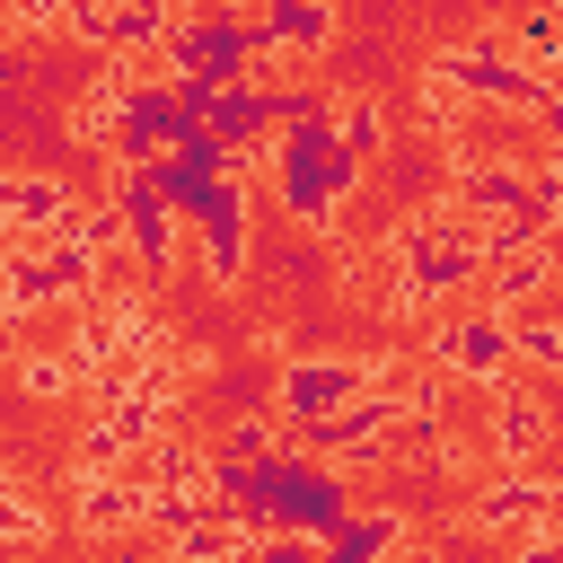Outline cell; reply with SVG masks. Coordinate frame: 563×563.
<instances>
[{"mask_svg": "<svg viewBox=\"0 0 563 563\" xmlns=\"http://www.w3.org/2000/svg\"><path fill=\"white\" fill-rule=\"evenodd\" d=\"M493 396H501V422H493V466H528V457L545 449V431H554V405H545V396H510V378H493Z\"/></svg>", "mask_w": 563, "mask_h": 563, "instance_id": "9c48e42d", "label": "cell"}, {"mask_svg": "<svg viewBox=\"0 0 563 563\" xmlns=\"http://www.w3.org/2000/svg\"><path fill=\"white\" fill-rule=\"evenodd\" d=\"M325 545H334V554H352V563H361V554H387V545H405V519H396V510H361V519H352V510H343V519H334V528H325Z\"/></svg>", "mask_w": 563, "mask_h": 563, "instance_id": "7c38bea8", "label": "cell"}, {"mask_svg": "<svg viewBox=\"0 0 563 563\" xmlns=\"http://www.w3.org/2000/svg\"><path fill=\"white\" fill-rule=\"evenodd\" d=\"M325 132H334V141H343L352 158H369V150H378V132H387V114H378V97H334Z\"/></svg>", "mask_w": 563, "mask_h": 563, "instance_id": "4fadbf2b", "label": "cell"}, {"mask_svg": "<svg viewBox=\"0 0 563 563\" xmlns=\"http://www.w3.org/2000/svg\"><path fill=\"white\" fill-rule=\"evenodd\" d=\"M255 150H264V167H273V185H282V211H299V220H317V229H325V220L343 211V194L361 185V158L325 132L317 106L290 114V123H273Z\"/></svg>", "mask_w": 563, "mask_h": 563, "instance_id": "6da1fadb", "label": "cell"}, {"mask_svg": "<svg viewBox=\"0 0 563 563\" xmlns=\"http://www.w3.org/2000/svg\"><path fill=\"white\" fill-rule=\"evenodd\" d=\"M510 361H528V369H563V325L545 317V299L510 308Z\"/></svg>", "mask_w": 563, "mask_h": 563, "instance_id": "8fae6325", "label": "cell"}, {"mask_svg": "<svg viewBox=\"0 0 563 563\" xmlns=\"http://www.w3.org/2000/svg\"><path fill=\"white\" fill-rule=\"evenodd\" d=\"M361 387H369V361H361V352H299V361H282V378H273V396H282L290 422H317V413L352 405Z\"/></svg>", "mask_w": 563, "mask_h": 563, "instance_id": "5b68a950", "label": "cell"}, {"mask_svg": "<svg viewBox=\"0 0 563 563\" xmlns=\"http://www.w3.org/2000/svg\"><path fill=\"white\" fill-rule=\"evenodd\" d=\"M431 361H440L449 378H466V387L510 378V317H501V308H466V317H449V325L431 334Z\"/></svg>", "mask_w": 563, "mask_h": 563, "instance_id": "52a82bcc", "label": "cell"}, {"mask_svg": "<svg viewBox=\"0 0 563 563\" xmlns=\"http://www.w3.org/2000/svg\"><path fill=\"white\" fill-rule=\"evenodd\" d=\"M229 9H264V0H229Z\"/></svg>", "mask_w": 563, "mask_h": 563, "instance_id": "2e32d148", "label": "cell"}, {"mask_svg": "<svg viewBox=\"0 0 563 563\" xmlns=\"http://www.w3.org/2000/svg\"><path fill=\"white\" fill-rule=\"evenodd\" d=\"M141 519H150V493H141L123 466L79 475V528H88V537H114V528H141Z\"/></svg>", "mask_w": 563, "mask_h": 563, "instance_id": "ba28073f", "label": "cell"}, {"mask_svg": "<svg viewBox=\"0 0 563 563\" xmlns=\"http://www.w3.org/2000/svg\"><path fill=\"white\" fill-rule=\"evenodd\" d=\"M18 387L53 405V396H70V387H88V378H79V361H70V352H26V361H18Z\"/></svg>", "mask_w": 563, "mask_h": 563, "instance_id": "5bb4252c", "label": "cell"}, {"mask_svg": "<svg viewBox=\"0 0 563 563\" xmlns=\"http://www.w3.org/2000/svg\"><path fill=\"white\" fill-rule=\"evenodd\" d=\"M422 88H440V97H457V106H510V114H537V123L554 114V79L519 70V62L501 53V35H475V44L431 53Z\"/></svg>", "mask_w": 563, "mask_h": 563, "instance_id": "7a4b0ae2", "label": "cell"}, {"mask_svg": "<svg viewBox=\"0 0 563 563\" xmlns=\"http://www.w3.org/2000/svg\"><path fill=\"white\" fill-rule=\"evenodd\" d=\"M475 264H484V238H475V220H457L449 202L422 211V220H405V273H396V282H405L413 308L440 299V290H466Z\"/></svg>", "mask_w": 563, "mask_h": 563, "instance_id": "3957f363", "label": "cell"}, {"mask_svg": "<svg viewBox=\"0 0 563 563\" xmlns=\"http://www.w3.org/2000/svg\"><path fill=\"white\" fill-rule=\"evenodd\" d=\"M484 528H519V519H554V484L545 475H519V466H493L484 501H475Z\"/></svg>", "mask_w": 563, "mask_h": 563, "instance_id": "30bf717a", "label": "cell"}, {"mask_svg": "<svg viewBox=\"0 0 563 563\" xmlns=\"http://www.w3.org/2000/svg\"><path fill=\"white\" fill-rule=\"evenodd\" d=\"M9 501H18V484H9V475H0V510H9Z\"/></svg>", "mask_w": 563, "mask_h": 563, "instance_id": "9a60e30c", "label": "cell"}, {"mask_svg": "<svg viewBox=\"0 0 563 563\" xmlns=\"http://www.w3.org/2000/svg\"><path fill=\"white\" fill-rule=\"evenodd\" d=\"M185 229H194V246H202V273L229 290V282L246 273V176H211V194L185 211Z\"/></svg>", "mask_w": 563, "mask_h": 563, "instance_id": "8992f818", "label": "cell"}, {"mask_svg": "<svg viewBox=\"0 0 563 563\" xmlns=\"http://www.w3.org/2000/svg\"><path fill=\"white\" fill-rule=\"evenodd\" d=\"M106 202L123 211V255H132L150 282H158V273H176V238H185V211H176V202H167V194H158L141 167H114V176H106Z\"/></svg>", "mask_w": 563, "mask_h": 563, "instance_id": "277c9868", "label": "cell"}]
</instances>
